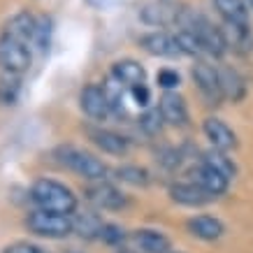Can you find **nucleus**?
<instances>
[{
    "instance_id": "obj_1",
    "label": "nucleus",
    "mask_w": 253,
    "mask_h": 253,
    "mask_svg": "<svg viewBox=\"0 0 253 253\" xmlns=\"http://www.w3.org/2000/svg\"><path fill=\"white\" fill-rule=\"evenodd\" d=\"M31 200L42 211H54V214L65 216H75L77 211V195L65 184L54 181V179H38L31 186Z\"/></svg>"
},
{
    "instance_id": "obj_2",
    "label": "nucleus",
    "mask_w": 253,
    "mask_h": 253,
    "mask_svg": "<svg viewBox=\"0 0 253 253\" xmlns=\"http://www.w3.org/2000/svg\"><path fill=\"white\" fill-rule=\"evenodd\" d=\"M54 158L63 168L84 176L86 181H105L107 179V165L88 151L77 149V146H58L54 151Z\"/></svg>"
},
{
    "instance_id": "obj_3",
    "label": "nucleus",
    "mask_w": 253,
    "mask_h": 253,
    "mask_svg": "<svg viewBox=\"0 0 253 253\" xmlns=\"http://www.w3.org/2000/svg\"><path fill=\"white\" fill-rule=\"evenodd\" d=\"M179 23H181V28H188V31L198 38V42L202 44V49H205V54L223 56L228 51L223 31L218 26H214L205 14H200V12H186L184 9V16H181Z\"/></svg>"
},
{
    "instance_id": "obj_4",
    "label": "nucleus",
    "mask_w": 253,
    "mask_h": 253,
    "mask_svg": "<svg viewBox=\"0 0 253 253\" xmlns=\"http://www.w3.org/2000/svg\"><path fill=\"white\" fill-rule=\"evenodd\" d=\"M26 228L38 235V237L46 239H63L75 232V218L65 214H54V211H42L35 209L33 214L26 218Z\"/></svg>"
},
{
    "instance_id": "obj_5",
    "label": "nucleus",
    "mask_w": 253,
    "mask_h": 253,
    "mask_svg": "<svg viewBox=\"0 0 253 253\" xmlns=\"http://www.w3.org/2000/svg\"><path fill=\"white\" fill-rule=\"evenodd\" d=\"M33 54L31 46L21 42V40L12 38V35H0V68L7 75H19L21 77L26 70L31 68Z\"/></svg>"
},
{
    "instance_id": "obj_6",
    "label": "nucleus",
    "mask_w": 253,
    "mask_h": 253,
    "mask_svg": "<svg viewBox=\"0 0 253 253\" xmlns=\"http://www.w3.org/2000/svg\"><path fill=\"white\" fill-rule=\"evenodd\" d=\"M142 21L146 26H156V28H165V26H172V23H179L181 16H184V9L179 7L172 0H154L142 7L139 12Z\"/></svg>"
},
{
    "instance_id": "obj_7",
    "label": "nucleus",
    "mask_w": 253,
    "mask_h": 253,
    "mask_svg": "<svg viewBox=\"0 0 253 253\" xmlns=\"http://www.w3.org/2000/svg\"><path fill=\"white\" fill-rule=\"evenodd\" d=\"M193 79H195L200 93L205 95L209 105H221L223 91H221V79H218V68H214V65H209L205 61H198L193 65Z\"/></svg>"
},
{
    "instance_id": "obj_8",
    "label": "nucleus",
    "mask_w": 253,
    "mask_h": 253,
    "mask_svg": "<svg viewBox=\"0 0 253 253\" xmlns=\"http://www.w3.org/2000/svg\"><path fill=\"white\" fill-rule=\"evenodd\" d=\"M79 107L93 121H107L112 116V107L107 102V95L102 91V86H95V84H88L82 88V93H79Z\"/></svg>"
},
{
    "instance_id": "obj_9",
    "label": "nucleus",
    "mask_w": 253,
    "mask_h": 253,
    "mask_svg": "<svg viewBox=\"0 0 253 253\" xmlns=\"http://www.w3.org/2000/svg\"><path fill=\"white\" fill-rule=\"evenodd\" d=\"M86 200L98 209H121L128 205V198L109 181H91L86 186Z\"/></svg>"
},
{
    "instance_id": "obj_10",
    "label": "nucleus",
    "mask_w": 253,
    "mask_h": 253,
    "mask_svg": "<svg viewBox=\"0 0 253 253\" xmlns=\"http://www.w3.org/2000/svg\"><path fill=\"white\" fill-rule=\"evenodd\" d=\"M202 132H205V137L209 139L211 149H218V151H225V154L232 151V149H237V135H235V130H232L225 121L216 119V116L205 119Z\"/></svg>"
},
{
    "instance_id": "obj_11",
    "label": "nucleus",
    "mask_w": 253,
    "mask_h": 253,
    "mask_svg": "<svg viewBox=\"0 0 253 253\" xmlns=\"http://www.w3.org/2000/svg\"><path fill=\"white\" fill-rule=\"evenodd\" d=\"M139 44L144 46V51H149L151 56H161V58H176V56H184L181 54V46H179V42H176L174 35L163 33V31L142 35Z\"/></svg>"
},
{
    "instance_id": "obj_12",
    "label": "nucleus",
    "mask_w": 253,
    "mask_h": 253,
    "mask_svg": "<svg viewBox=\"0 0 253 253\" xmlns=\"http://www.w3.org/2000/svg\"><path fill=\"white\" fill-rule=\"evenodd\" d=\"M158 112H161L163 121L169 126H186L188 123V107H186L184 98L176 91H165L158 100Z\"/></svg>"
},
{
    "instance_id": "obj_13",
    "label": "nucleus",
    "mask_w": 253,
    "mask_h": 253,
    "mask_svg": "<svg viewBox=\"0 0 253 253\" xmlns=\"http://www.w3.org/2000/svg\"><path fill=\"white\" fill-rule=\"evenodd\" d=\"M188 181H193L195 186H200L205 193H209L211 198H218V195H223V193L228 191V179L225 176H221L218 172H214L211 168H207V165H195V168H191V172H188Z\"/></svg>"
},
{
    "instance_id": "obj_14",
    "label": "nucleus",
    "mask_w": 253,
    "mask_h": 253,
    "mask_svg": "<svg viewBox=\"0 0 253 253\" xmlns=\"http://www.w3.org/2000/svg\"><path fill=\"white\" fill-rule=\"evenodd\" d=\"M169 198L174 200L176 205H184V207H205L211 202V195L205 193L200 186H195L193 181H176L169 186Z\"/></svg>"
},
{
    "instance_id": "obj_15",
    "label": "nucleus",
    "mask_w": 253,
    "mask_h": 253,
    "mask_svg": "<svg viewBox=\"0 0 253 253\" xmlns=\"http://www.w3.org/2000/svg\"><path fill=\"white\" fill-rule=\"evenodd\" d=\"M88 137L100 151L109 156H126L128 154V139L121 137L119 132L107 130V128H86Z\"/></svg>"
},
{
    "instance_id": "obj_16",
    "label": "nucleus",
    "mask_w": 253,
    "mask_h": 253,
    "mask_svg": "<svg viewBox=\"0 0 253 253\" xmlns=\"http://www.w3.org/2000/svg\"><path fill=\"white\" fill-rule=\"evenodd\" d=\"M186 228H188V232H191L193 237L202 239V242H216L225 232V225L216 216H207V214L193 216L191 221L186 223Z\"/></svg>"
},
{
    "instance_id": "obj_17",
    "label": "nucleus",
    "mask_w": 253,
    "mask_h": 253,
    "mask_svg": "<svg viewBox=\"0 0 253 253\" xmlns=\"http://www.w3.org/2000/svg\"><path fill=\"white\" fill-rule=\"evenodd\" d=\"M112 79H116V82L121 86H126V88H132V86L144 84L146 72L137 61L121 58V61H116L114 65H112Z\"/></svg>"
},
{
    "instance_id": "obj_18",
    "label": "nucleus",
    "mask_w": 253,
    "mask_h": 253,
    "mask_svg": "<svg viewBox=\"0 0 253 253\" xmlns=\"http://www.w3.org/2000/svg\"><path fill=\"white\" fill-rule=\"evenodd\" d=\"M130 239L139 253H169V239L158 230L142 228L132 232Z\"/></svg>"
},
{
    "instance_id": "obj_19",
    "label": "nucleus",
    "mask_w": 253,
    "mask_h": 253,
    "mask_svg": "<svg viewBox=\"0 0 253 253\" xmlns=\"http://www.w3.org/2000/svg\"><path fill=\"white\" fill-rule=\"evenodd\" d=\"M35 31H38V19L33 14H28V12H19V14H14L7 21V26H5L2 33L21 40V42H26V44L31 46L33 40H35Z\"/></svg>"
},
{
    "instance_id": "obj_20",
    "label": "nucleus",
    "mask_w": 253,
    "mask_h": 253,
    "mask_svg": "<svg viewBox=\"0 0 253 253\" xmlns=\"http://www.w3.org/2000/svg\"><path fill=\"white\" fill-rule=\"evenodd\" d=\"M214 7L223 16L225 23L249 26V5H246V0H214Z\"/></svg>"
},
{
    "instance_id": "obj_21",
    "label": "nucleus",
    "mask_w": 253,
    "mask_h": 253,
    "mask_svg": "<svg viewBox=\"0 0 253 253\" xmlns=\"http://www.w3.org/2000/svg\"><path fill=\"white\" fill-rule=\"evenodd\" d=\"M218 79H221L223 98L232 100V102H239L246 95V82L242 79V75H239L237 70L218 68Z\"/></svg>"
},
{
    "instance_id": "obj_22",
    "label": "nucleus",
    "mask_w": 253,
    "mask_h": 253,
    "mask_svg": "<svg viewBox=\"0 0 253 253\" xmlns=\"http://www.w3.org/2000/svg\"><path fill=\"white\" fill-rule=\"evenodd\" d=\"M200 163L207 165V168H211L214 172H218L221 176H225L228 181L237 174V165H235V161H232L225 151H218V149H209V151H205Z\"/></svg>"
},
{
    "instance_id": "obj_23",
    "label": "nucleus",
    "mask_w": 253,
    "mask_h": 253,
    "mask_svg": "<svg viewBox=\"0 0 253 253\" xmlns=\"http://www.w3.org/2000/svg\"><path fill=\"white\" fill-rule=\"evenodd\" d=\"M72 218H75V232H77L79 237H84V239H100L102 228H105V221H102L98 214L86 211V214H77V216H72Z\"/></svg>"
},
{
    "instance_id": "obj_24",
    "label": "nucleus",
    "mask_w": 253,
    "mask_h": 253,
    "mask_svg": "<svg viewBox=\"0 0 253 253\" xmlns=\"http://www.w3.org/2000/svg\"><path fill=\"white\" fill-rule=\"evenodd\" d=\"M221 31H223V38H225L228 49H239V51L251 49V28L249 26L225 23V28H221Z\"/></svg>"
},
{
    "instance_id": "obj_25",
    "label": "nucleus",
    "mask_w": 253,
    "mask_h": 253,
    "mask_svg": "<svg viewBox=\"0 0 253 253\" xmlns=\"http://www.w3.org/2000/svg\"><path fill=\"white\" fill-rule=\"evenodd\" d=\"M19 91H21V79L19 75H2L0 77V102L5 105H12L16 98H19Z\"/></svg>"
},
{
    "instance_id": "obj_26",
    "label": "nucleus",
    "mask_w": 253,
    "mask_h": 253,
    "mask_svg": "<svg viewBox=\"0 0 253 253\" xmlns=\"http://www.w3.org/2000/svg\"><path fill=\"white\" fill-rule=\"evenodd\" d=\"M116 176L130 186H149V181H151L149 172L144 168H137V165H123L116 169Z\"/></svg>"
},
{
    "instance_id": "obj_27",
    "label": "nucleus",
    "mask_w": 253,
    "mask_h": 253,
    "mask_svg": "<svg viewBox=\"0 0 253 253\" xmlns=\"http://www.w3.org/2000/svg\"><path fill=\"white\" fill-rule=\"evenodd\" d=\"M174 38H176V42H179V46H181V54H184V56H202V54H205L202 44H200L198 38H195L188 28L176 31Z\"/></svg>"
},
{
    "instance_id": "obj_28",
    "label": "nucleus",
    "mask_w": 253,
    "mask_h": 253,
    "mask_svg": "<svg viewBox=\"0 0 253 253\" xmlns=\"http://www.w3.org/2000/svg\"><path fill=\"white\" fill-rule=\"evenodd\" d=\"M163 116L158 112V107H146L144 114L139 116V128L146 132V135H158L163 130Z\"/></svg>"
},
{
    "instance_id": "obj_29",
    "label": "nucleus",
    "mask_w": 253,
    "mask_h": 253,
    "mask_svg": "<svg viewBox=\"0 0 253 253\" xmlns=\"http://www.w3.org/2000/svg\"><path fill=\"white\" fill-rule=\"evenodd\" d=\"M49 35H51V21L46 16H40L38 19V31H35V40L33 44L38 46L40 51H44L46 44H49Z\"/></svg>"
},
{
    "instance_id": "obj_30",
    "label": "nucleus",
    "mask_w": 253,
    "mask_h": 253,
    "mask_svg": "<svg viewBox=\"0 0 253 253\" xmlns=\"http://www.w3.org/2000/svg\"><path fill=\"white\" fill-rule=\"evenodd\" d=\"M156 82H158V86H161V88H165V91H174L181 79H179V75H176L174 70H168V68H165V70H161V72H158Z\"/></svg>"
},
{
    "instance_id": "obj_31",
    "label": "nucleus",
    "mask_w": 253,
    "mask_h": 253,
    "mask_svg": "<svg viewBox=\"0 0 253 253\" xmlns=\"http://www.w3.org/2000/svg\"><path fill=\"white\" fill-rule=\"evenodd\" d=\"M123 237H126L123 230L119 228V225H112V223H105L102 235H100V239H102V242H107V244H121Z\"/></svg>"
},
{
    "instance_id": "obj_32",
    "label": "nucleus",
    "mask_w": 253,
    "mask_h": 253,
    "mask_svg": "<svg viewBox=\"0 0 253 253\" xmlns=\"http://www.w3.org/2000/svg\"><path fill=\"white\" fill-rule=\"evenodd\" d=\"M132 95V100H135V105L137 107H149V102H151V93H149V88H146V84H139V86H132V88H128Z\"/></svg>"
},
{
    "instance_id": "obj_33",
    "label": "nucleus",
    "mask_w": 253,
    "mask_h": 253,
    "mask_svg": "<svg viewBox=\"0 0 253 253\" xmlns=\"http://www.w3.org/2000/svg\"><path fill=\"white\" fill-rule=\"evenodd\" d=\"M5 253H49V251H44L38 244H31V242H14L12 246L5 249Z\"/></svg>"
},
{
    "instance_id": "obj_34",
    "label": "nucleus",
    "mask_w": 253,
    "mask_h": 253,
    "mask_svg": "<svg viewBox=\"0 0 253 253\" xmlns=\"http://www.w3.org/2000/svg\"><path fill=\"white\" fill-rule=\"evenodd\" d=\"M86 2L95 9H107V7H112V5H116L119 0H86Z\"/></svg>"
},
{
    "instance_id": "obj_35",
    "label": "nucleus",
    "mask_w": 253,
    "mask_h": 253,
    "mask_svg": "<svg viewBox=\"0 0 253 253\" xmlns=\"http://www.w3.org/2000/svg\"><path fill=\"white\" fill-rule=\"evenodd\" d=\"M119 253H137V251H130V249H121Z\"/></svg>"
},
{
    "instance_id": "obj_36",
    "label": "nucleus",
    "mask_w": 253,
    "mask_h": 253,
    "mask_svg": "<svg viewBox=\"0 0 253 253\" xmlns=\"http://www.w3.org/2000/svg\"><path fill=\"white\" fill-rule=\"evenodd\" d=\"M246 5H249V9H253V0H246Z\"/></svg>"
}]
</instances>
